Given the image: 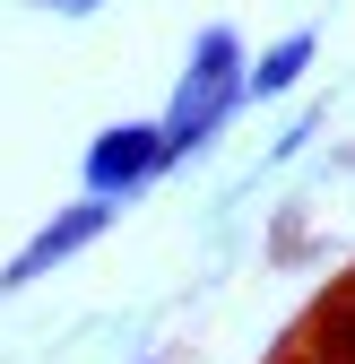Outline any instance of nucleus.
I'll return each mask as SVG.
<instances>
[{
	"label": "nucleus",
	"instance_id": "7ed1b4c3",
	"mask_svg": "<svg viewBox=\"0 0 355 364\" xmlns=\"http://www.w3.org/2000/svg\"><path fill=\"white\" fill-rule=\"evenodd\" d=\"M104 225H113V200H78V208H61L53 225H43V235L9 260V269H0V295H18V287H35L43 278V269H61L70 252H87V243H96L104 235Z\"/></svg>",
	"mask_w": 355,
	"mask_h": 364
},
{
	"label": "nucleus",
	"instance_id": "39448f33",
	"mask_svg": "<svg viewBox=\"0 0 355 364\" xmlns=\"http://www.w3.org/2000/svg\"><path fill=\"white\" fill-rule=\"evenodd\" d=\"M43 9H96V0H43Z\"/></svg>",
	"mask_w": 355,
	"mask_h": 364
},
{
	"label": "nucleus",
	"instance_id": "20e7f679",
	"mask_svg": "<svg viewBox=\"0 0 355 364\" xmlns=\"http://www.w3.org/2000/svg\"><path fill=\"white\" fill-rule=\"evenodd\" d=\"M303 70H312V26H295L286 43H269V53L251 61V96H286Z\"/></svg>",
	"mask_w": 355,
	"mask_h": 364
},
{
	"label": "nucleus",
	"instance_id": "f257e3e1",
	"mask_svg": "<svg viewBox=\"0 0 355 364\" xmlns=\"http://www.w3.org/2000/svg\"><path fill=\"white\" fill-rule=\"evenodd\" d=\"M251 96V70H243V43H234V26H200V43H191V70H182V87H173V113H165V139H173V156H200L217 130H226V113Z\"/></svg>",
	"mask_w": 355,
	"mask_h": 364
},
{
	"label": "nucleus",
	"instance_id": "f03ea898",
	"mask_svg": "<svg viewBox=\"0 0 355 364\" xmlns=\"http://www.w3.org/2000/svg\"><path fill=\"white\" fill-rule=\"evenodd\" d=\"M173 165L165 122H113L96 148H87V200H121V191H148V182Z\"/></svg>",
	"mask_w": 355,
	"mask_h": 364
}]
</instances>
